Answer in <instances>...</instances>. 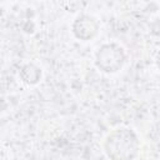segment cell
Here are the masks:
<instances>
[{"instance_id":"obj_1","label":"cell","mask_w":160,"mask_h":160,"mask_svg":"<svg viewBox=\"0 0 160 160\" xmlns=\"http://www.w3.org/2000/svg\"><path fill=\"white\" fill-rule=\"evenodd\" d=\"M102 149L110 160H135L140 152V140L131 128L119 126L105 136Z\"/></svg>"},{"instance_id":"obj_2","label":"cell","mask_w":160,"mask_h":160,"mask_svg":"<svg viewBox=\"0 0 160 160\" xmlns=\"http://www.w3.org/2000/svg\"><path fill=\"white\" fill-rule=\"evenodd\" d=\"M128 59L124 46L111 41L100 45L95 52L94 64L104 74H115L122 69Z\"/></svg>"},{"instance_id":"obj_3","label":"cell","mask_w":160,"mask_h":160,"mask_svg":"<svg viewBox=\"0 0 160 160\" xmlns=\"http://www.w3.org/2000/svg\"><path fill=\"white\" fill-rule=\"evenodd\" d=\"M100 31V21L91 14H79L72 24H71V32L72 35L81 41H90Z\"/></svg>"},{"instance_id":"obj_4","label":"cell","mask_w":160,"mask_h":160,"mask_svg":"<svg viewBox=\"0 0 160 160\" xmlns=\"http://www.w3.org/2000/svg\"><path fill=\"white\" fill-rule=\"evenodd\" d=\"M19 78L26 85H36L42 78V70L35 62H26L21 66Z\"/></svg>"}]
</instances>
